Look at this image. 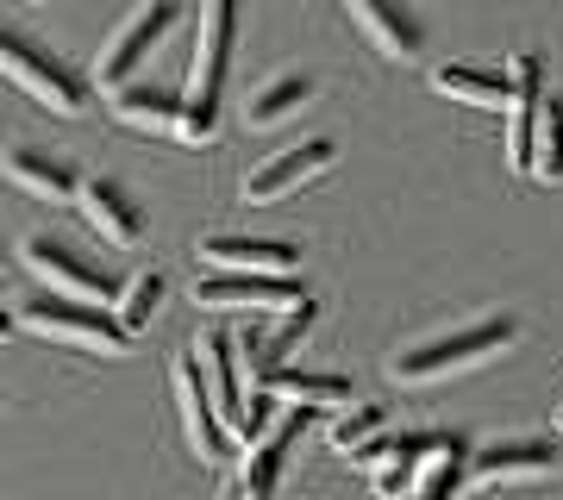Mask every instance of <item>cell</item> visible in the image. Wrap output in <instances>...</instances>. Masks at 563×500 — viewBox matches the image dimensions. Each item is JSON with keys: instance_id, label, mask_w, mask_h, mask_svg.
Returning <instances> with one entry per match:
<instances>
[{"instance_id": "obj_5", "label": "cell", "mask_w": 563, "mask_h": 500, "mask_svg": "<svg viewBox=\"0 0 563 500\" xmlns=\"http://www.w3.org/2000/svg\"><path fill=\"white\" fill-rule=\"evenodd\" d=\"M20 263L38 281H51V295H63V300H81V307H107V300H120V281H113V269H107V263L81 257L76 244L51 238V232L20 238Z\"/></svg>"}, {"instance_id": "obj_21", "label": "cell", "mask_w": 563, "mask_h": 500, "mask_svg": "<svg viewBox=\"0 0 563 500\" xmlns=\"http://www.w3.org/2000/svg\"><path fill=\"white\" fill-rule=\"evenodd\" d=\"M307 100H313V81L307 76H276V81H263L257 95H251L244 125H276V120H288V113H301Z\"/></svg>"}, {"instance_id": "obj_24", "label": "cell", "mask_w": 563, "mask_h": 500, "mask_svg": "<svg viewBox=\"0 0 563 500\" xmlns=\"http://www.w3.org/2000/svg\"><path fill=\"white\" fill-rule=\"evenodd\" d=\"M426 451H432V438H413V432H401V438H376L369 451H357V457H351V469H363V476L376 481L383 469H420Z\"/></svg>"}, {"instance_id": "obj_18", "label": "cell", "mask_w": 563, "mask_h": 500, "mask_svg": "<svg viewBox=\"0 0 563 500\" xmlns=\"http://www.w3.org/2000/svg\"><path fill=\"white\" fill-rule=\"evenodd\" d=\"M176 113H181V88H169V81L113 88V120L132 125V132H176Z\"/></svg>"}, {"instance_id": "obj_16", "label": "cell", "mask_w": 563, "mask_h": 500, "mask_svg": "<svg viewBox=\"0 0 563 500\" xmlns=\"http://www.w3.org/2000/svg\"><path fill=\"white\" fill-rule=\"evenodd\" d=\"M251 395H269L276 407H301V413H320V407H344L351 400V381L325 376V369H269V376L251 388Z\"/></svg>"}, {"instance_id": "obj_14", "label": "cell", "mask_w": 563, "mask_h": 500, "mask_svg": "<svg viewBox=\"0 0 563 500\" xmlns=\"http://www.w3.org/2000/svg\"><path fill=\"white\" fill-rule=\"evenodd\" d=\"M470 476L488 481V488H507V481H544V476H558V451L539 444V438L483 444V451H470Z\"/></svg>"}, {"instance_id": "obj_23", "label": "cell", "mask_w": 563, "mask_h": 500, "mask_svg": "<svg viewBox=\"0 0 563 500\" xmlns=\"http://www.w3.org/2000/svg\"><path fill=\"white\" fill-rule=\"evenodd\" d=\"M157 307H163V276H157V269H144V276H132L120 288V300H113V320H120L125 338H139L144 325L157 320Z\"/></svg>"}, {"instance_id": "obj_12", "label": "cell", "mask_w": 563, "mask_h": 500, "mask_svg": "<svg viewBox=\"0 0 563 500\" xmlns=\"http://www.w3.org/2000/svg\"><path fill=\"white\" fill-rule=\"evenodd\" d=\"M76 207H81V220H88V232H101L113 251H132V244L144 238V213H139V200L125 195L120 181H107V176H88L76 188Z\"/></svg>"}, {"instance_id": "obj_15", "label": "cell", "mask_w": 563, "mask_h": 500, "mask_svg": "<svg viewBox=\"0 0 563 500\" xmlns=\"http://www.w3.org/2000/svg\"><path fill=\"white\" fill-rule=\"evenodd\" d=\"M351 20H357V32L376 44L388 63H413V57H420L426 32H420V20H413L407 7H395V0H357V7H351Z\"/></svg>"}, {"instance_id": "obj_4", "label": "cell", "mask_w": 563, "mask_h": 500, "mask_svg": "<svg viewBox=\"0 0 563 500\" xmlns=\"http://www.w3.org/2000/svg\"><path fill=\"white\" fill-rule=\"evenodd\" d=\"M13 325L38 332L51 344H76V351H95V357H125L132 338L120 332L113 307H81V300H63V295H32L13 307Z\"/></svg>"}, {"instance_id": "obj_22", "label": "cell", "mask_w": 563, "mask_h": 500, "mask_svg": "<svg viewBox=\"0 0 563 500\" xmlns=\"http://www.w3.org/2000/svg\"><path fill=\"white\" fill-rule=\"evenodd\" d=\"M526 176L563 181V100L558 95H544V107H539V125H532V163H526Z\"/></svg>"}, {"instance_id": "obj_10", "label": "cell", "mask_w": 563, "mask_h": 500, "mask_svg": "<svg viewBox=\"0 0 563 500\" xmlns=\"http://www.w3.org/2000/svg\"><path fill=\"white\" fill-rule=\"evenodd\" d=\"M307 425H313V413H301V407H282L276 425H269L257 444H244V457H239V495L244 500H276L282 463H288V451H295V438H301Z\"/></svg>"}, {"instance_id": "obj_26", "label": "cell", "mask_w": 563, "mask_h": 500, "mask_svg": "<svg viewBox=\"0 0 563 500\" xmlns=\"http://www.w3.org/2000/svg\"><path fill=\"white\" fill-rule=\"evenodd\" d=\"M7 332H13V313H0V338H7Z\"/></svg>"}, {"instance_id": "obj_11", "label": "cell", "mask_w": 563, "mask_h": 500, "mask_svg": "<svg viewBox=\"0 0 563 500\" xmlns=\"http://www.w3.org/2000/svg\"><path fill=\"white\" fill-rule=\"evenodd\" d=\"M201 263L207 276H288L301 251L288 238H244V232H213L201 238Z\"/></svg>"}, {"instance_id": "obj_13", "label": "cell", "mask_w": 563, "mask_h": 500, "mask_svg": "<svg viewBox=\"0 0 563 500\" xmlns=\"http://www.w3.org/2000/svg\"><path fill=\"white\" fill-rule=\"evenodd\" d=\"M507 81H514V95H507V163L526 176V163H532V125H539V107H544L539 57H532V51L507 57Z\"/></svg>"}, {"instance_id": "obj_9", "label": "cell", "mask_w": 563, "mask_h": 500, "mask_svg": "<svg viewBox=\"0 0 563 500\" xmlns=\"http://www.w3.org/2000/svg\"><path fill=\"white\" fill-rule=\"evenodd\" d=\"M181 7H169V0H157V7H139L132 20L113 32V44L101 51V69H95V81H101L107 95L113 88H125V81H139V63L157 51L163 38H169V25H176Z\"/></svg>"}, {"instance_id": "obj_27", "label": "cell", "mask_w": 563, "mask_h": 500, "mask_svg": "<svg viewBox=\"0 0 563 500\" xmlns=\"http://www.w3.org/2000/svg\"><path fill=\"white\" fill-rule=\"evenodd\" d=\"M558 432H563V413H558Z\"/></svg>"}, {"instance_id": "obj_7", "label": "cell", "mask_w": 563, "mask_h": 500, "mask_svg": "<svg viewBox=\"0 0 563 500\" xmlns=\"http://www.w3.org/2000/svg\"><path fill=\"white\" fill-rule=\"evenodd\" d=\"M301 300L307 295L295 276H201L195 281V307L201 313H288Z\"/></svg>"}, {"instance_id": "obj_17", "label": "cell", "mask_w": 563, "mask_h": 500, "mask_svg": "<svg viewBox=\"0 0 563 500\" xmlns=\"http://www.w3.org/2000/svg\"><path fill=\"white\" fill-rule=\"evenodd\" d=\"M0 169L20 181L25 195H38V200H76V188H81L76 169H69L63 157H51V151H38V144H7Z\"/></svg>"}, {"instance_id": "obj_25", "label": "cell", "mask_w": 563, "mask_h": 500, "mask_svg": "<svg viewBox=\"0 0 563 500\" xmlns=\"http://www.w3.org/2000/svg\"><path fill=\"white\" fill-rule=\"evenodd\" d=\"M376 438H388V413H383V407H369V400L332 420V451H344V457H357V451H369Z\"/></svg>"}, {"instance_id": "obj_1", "label": "cell", "mask_w": 563, "mask_h": 500, "mask_svg": "<svg viewBox=\"0 0 563 500\" xmlns=\"http://www.w3.org/2000/svg\"><path fill=\"white\" fill-rule=\"evenodd\" d=\"M232 38H239V7H201V32H195V63H188V88H181V113H176V132L169 138L207 144L220 138V95H225V63H232Z\"/></svg>"}, {"instance_id": "obj_19", "label": "cell", "mask_w": 563, "mask_h": 500, "mask_svg": "<svg viewBox=\"0 0 563 500\" xmlns=\"http://www.w3.org/2000/svg\"><path fill=\"white\" fill-rule=\"evenodd\" d=\"M432 88L463 100V107H501V113H507V95H514L507 63L501 69H488V63H439V69H432Z\"/></svg>"}, {"instance_id": "obj_3", "label": "cell", "mask_w": 563, "mask_h": 500, "mask_svg": "<svg viewBox=\"0 0 563 500\" xmlns=\"http://www.w3.org/2000/svg\"><path fill=\"white\" fill-rule=\"evenodd\" d=\"M0 76L13 81L20 95H32L38 107H51L57 120L88 113V81H81L57 51H44L32 32H20V25H0Z\"/></svg>"}, {"instance_id": "obj_20", "label": "cell", "mask_w": 563, "mask_h": 500, "mask_svg": "<svg viewBox=\"0 0 563 500\" xmlns=\"http://www.w3.org/2000/svg\"><path fill=\"white\" fill-rule=\"evenodd\" d=\"M463 476H470V451H463V438H432V451H426L420 469H413V495L407 500H457Z\"/></svg>"}, {"instance_id": "obj_2", "label": "cell", "mask_w": 563, "mask_h": 500, "mask_svg": "<svg viewBox=\"0 0 563 500\" xmlns=\"http://www.w3.org/2000/svg\"><path fill=\"white\" fill-rule=\"evenodd\" d=\"M514 338H520V320H514V313L470 320V325H457V332L407 344L401 357H395V381H439V376H457V369H476V363H488L495 351H507Z\"/></svg>"}, {"instance_id": "obj_8", "label": "cell", "mask_w": 563, "mask_h": 500, "mask_svg": "<svg viewBox=\"0 0 563 500\" xmlns=\"http://www.w3.org/2000/svg\"><path fill=\"white\" fill-rule=\"evenodd\" d=\"M332 157H339V144H332V138L288 144V151H276L269 163H251V176H244V200H251V207L288 200L295 188H307V181H320L325 169H332Z\"/></svg>"}, {"instance_id": "obj_6", "label": "cell", "mask_w": 563, "mask_h": 500, "mask_svg": "<svg viewBox=\"0 0 563 500\" xmlns=\"http://www.w3.org/2000/svg\"><path fill=\"white\" fill-rule=\"evenodd\" d=\"M169 388H176V413H181L188 444H195V457H201V463H225V457H232V432L220 425V407H213V388H207V369H201V357H195V344L176 357Z\"/></svg>"}]
</instances>
